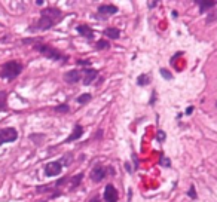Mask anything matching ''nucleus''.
<instances>
[{"mask_svg": "<svg viewBox=\"0 0 217 202\" xmlns=\"http://www.w3.org/2000/svg\"><path fill=\"white\" fill-rule=\"evenodd\" d=\"M23 68L24 66L19 61H8L0 68V77L5 79V80H13L21 74Z\"/></svg>", "mask_w": 217, "mask_h": 202, "instance_id": "1", "label": "nucleus"}, {"mask_svg": "<svg viewBox=\"0 0 217 202\" xmlns=\"http://www.w3.org/2000/svg\"><path fill=\"white\" fill-rule=\"evenodd\" d=\"M34 49L37 52H40L43 56L49 58V60H54V61H67V56H64L60 50H57L55 48H52L49 45H46V43H40V42L36 43Z\"/></svg>", "mask_w": 217, "mask_h": 202, "instance_id": "2", "label": "nucleus"}, {"mask_svg": "<svg viewBox=\"0 0 217 202\" xmlns=\"http://www.w3.org/2000/svg\"><path fill=\"white\" fill-rule=\"evenodd\" d=\"M18 138V131L15 128H2L0 129V146L5 143H13Z\"/></svg>", "mask_w": 217, "mask_h": 202, "instance_id": "3", "label": "nucleus"}, {"mask_svg": "<svg viewBox=\"0 0 217 202\" xmlns=\"http://www.w3.org/2000/svg\"><path fill=\"white\" fill-rule=\"evenodd\" d=\"M61 169H63V165L60 161L49 162L45 165V175L46 177H55V175L61 174Z\"/></svg>", "mask_w": 217, "mask_h": 202, "instance_id": "4", "label": "nucleus"}, {"mask_svg": "<svg viewBox=\"0 0 217 202\" xmlns=\"http://www.w3.org/2000/svg\"><path fill=\"white\" fill-rule=\"evenodd\" d=\"M106 174H107V168H104V167H101V165H97V167L91 171L89 177H91V180L94 181V183H100L101 180H104Z\"/></svg>", "mask_w": 217, "mask_h": 202, "instance_id": "5", "label": "nucleus"}, {"mask_svg": "<svg viewBox=\"0 0 217 202\" xmlns=\"http://www.w3.org/2000/svg\"><path fill=\"white\" fill-rule=\"evenodd\" d=\"M57 23H58V21L52 19V18L40 17V19L37 21V24H36L33 28H36V30H49V28H52Z\"/></svg>", "mask_w": 217, "mask_h": 202, "instance_id": "6", "label": "nucleus"}, {"mask_svg": "<svg viewBox=\"0 0 217 202\" xmlns=\"http://www.w3.org/2000/svg\"><path fill=\"white\" fill-rule=\"evenodd\" d=\"M118 190L113 184H107L106 189H104V201L106 202H118Z\"/></svg>", "mask_w": 217, "mask_h": 202, "instance_id": "7", "label": "nucleus"}, {"mask_svg": "<svg viewBox=\"0 0 217 202\" xmlns=\"http://www.w3.org/2000/svg\"><path fill=\"white\" fill-rule=\"evenodd\" d=\"M40 17H48V18H52L60 23V18L63 17V12L60 11L58 8H46L43 11L40 12Z\"/></svg>", "mask_w": 217, "mask_h": 202, "instance_id": "8", "label": "nucleus"}, {"mask_svg": "<svg viewBox=\"0 0 217 202\" xmlns=\"http://www.w3.org/2000/svg\"><path fill=\"white\" fill-rule=\"evenodd\" d=\"M98 72L94 68H83V85H92L94 80L97 79Z\"/></svg>", "mask_w": 217, "mask_h": 202, "instance_id": "9", "label": "nucleus"}, {"mask_svg": "<svg viewBox=\"0 0 217 202\" xmlns=\"http://www.w3.org/2000/svg\"><path fill=\"white\" fill-rule=\"evenodd\" d=\"M64 80L67 82V83L73 85V83H77L80 79H82V74H80L79 70H70V72H67V73H64Z\"/></svg>", "mask_w": 217, "mask_h": 202, "instance_id": "10", "label": "nucleus"}, {"mask_svg": "<svg viewBox=\"0 0 217 202\" xmlns=\"http://www.w3.org/2000/svg\"><path fill=\"white\" fill-rule=\"evenodd\" d=\"M76 30L79 31L80 36H83V37H86V39H92V37H94V31H92V28L88 27L86 24H80V25H77Z\"/></svg>", "mask_w": 217, "mask_h": 202, "instance_id": "11", "label": "nucleus"}, {"mask_svg": "<svg viewBox=\"0 0 217 202\" xmlns=\"http://www.w3.org/2000/svg\"><path fill=\"white\" fill-rule=\"evenodd\" d=\"M82 134H83V129H82V126L80 125H76L73 129V132L69 135V138L66 140V143H71V141H76L79 140L80 137H82Z\"/></svg>", "mask_w": 217, "mask_h": 202, "instance_id": "12", "label": "nucleus"}, {"mask_svg": "<svg viewBox=\"0 0 217 202\" xmlns=\"http://www.w3.org/2000/svg\"><path fill=\"white\" fill-rule=\"evenodd\" d=\"M98 12L103 13V15H113L118 12V8L114 5H101L98 6Z\"/></svg>", "mask_w": 217, "mask_h": 202, "instance_id": "13", "label": "nucleus"}, {"mask_svg": "<svg viewBox=\"0 0 217 202\" xmlns=\"http://www.w3.org/2000/svg\"><path fill=\"white\" fill-rule=\"evenodd\" d=\"M198 5H199V12L204 13V12L213 9L214 6H217V2H198Z\"/></svg>", "mask_w": 217, "mask_h": 202, "instance_id": "14", "label": "nucleus"}, {"mask_svg": "<svg viewBox=\"0 0 217 202\" xmlns=\"http://www.w3.org/2000/svg\"><path fill=\"white\" fill-rule=\"evenodd\" d=\"M30 141H33L36 146H40V144H43V141H45V134H30Z\"/></svg>", "mask_w": 217, "mask_h": 202, "instance_id": "15", "label": "nucleus"}, {"mask_svg": "<svg viewBox=\"0 0 217 202\" xmlns=\"http://www.w3.org/2000/svg\"><path fill=\"white\" fill-rule=\"evenodd\" d=\"M104 34H106L107 37H110V39H113V40H116V39H119L120 37V31L118 30V28H107V30L104 31Z\"/></svg>", "mask_w": 217, "mask_h": 202, "instance_id": "16", "label": "nucleus"}, {"mask_svg": "<svg viewBox=\"0 0 217 202\" xmlns=\"http://www.w3.org/2000/svg\"><path fill=\"white\" fill-rule=\"evenodd\" d=\"M150 82H152V79H150L149 74H140L138 79H137V85H138V86H147Z\"/></svg>", "mask_w": 217, "mask_h": 202, "instance_id": "17", "label": "nucleus"}, {"mask_svg": "<svg viewBox=\"0 0 217 202\" xmlns=\"http://www.w3.org/2000/svg\"><path fill=\"white\" fill-rule=\"evenodd\" d=\"M60 162H61V165H64V167H70L71 162H73V155H71V153H66V155L60 159Z\"/></svg>", "mask_w": 217, "mask_h": 202, "instance_id": "18", "label": "nucleus"}, {"mask_svg": "<svg viewBox=\"0 0 217 202\" xmlns=\"http://www.w3.org/2000/svg\"><path fill=\"white\" fill-rule=\"evenodd\" d=\"M8 92L6 91H0V110H5L6 107H8Z\"/></svg>", "mask_w": 217, "mask_h": 202, "instance_id": "19", "label": "nucleus"}, {"mask_svg": "<svg viewBox=\"0 0 217 202\" xmlns=\"http://www.w3.org/2000/svg\"><path fill=\"white\" fill-rule=\"evenodd\" d=\"M82 178H83V174L80 173V174H77V177H73V178L70 180V181H71V190H73L74 187H77V186H79V183L82 181Z\"/></svg>", "mask_w": 217, "mask_h": 202, "instance_id": "20", "label": "nucleus"}, {"mask_svg": "<svg viewBox=\"0 0 217 202\" xmlns=\"http://www.w3.org/2000/svg\"><path fill=\"white\" fill-rule=\"evenodd\" d=\"M91 98H92L91 94H82L80 97H77V103H79V104H85V103H88Z\"/></svg>", "mask_w": 217, "mask_h": 202, "instance_id": "21", "label": "nucleus"}, {"mask_svg": "<svg viewBox=\"0 0 217 202\" xmlns=\"http://www.w3.org/2000/svg\"><path fill=\"white\" fill-rule=\"evenodd\" d=\"M52 189H55V187H54V186H37V187H36V192H37V193H45V192H51Z\"/></svg>", "mask_w": 217, "mask_h": 202, "instance_id": "22", "label": "nucleus"}, {"mask_svg": "<svg viewBox=\"0 0 217 202\" xmlns=\"http://www.w3.org/2000/svg\"><path fill=\"white\" fill-rule=\"evenodd\" d=\"M54 110H55L57 113H67L70 110V107L67 106V104H60V106H57Z\"/></svg>", "mask_w": 217, "mask_h": 202, "instance_id": "23", "label": "nucleus"}, {"mask_svg": "<svg viewBox=\"0 0 217 202\" xmlns=\"http://www.w3.org/2000/svg\"><path fill=\"white\" fill-rule=\"evenodd\" d=\"M95 46H97V49H109L110 48V43H107L106 40H98Z\"/></svg>", "mask_w": 217, "mask_h": 202, "instance_id": "24", "label": "nucleus"}, {"mask_svg": "<svg viewBox=\"0 0 217 202\" xmlns=\"http://www.w3.org/2000/svg\"><path fill=\"white\" fill-rule=\"evenodd\" d=\"M161 74L164 76V79H167V80H171L172 79V74L168 72V70H165V68H161Z\"/></svg>", "mask_w": 217, "mask_h": 202, "instance_id": "25", "label": "nucleus"}, {"mask_svg": "<svg viewBox=\"0 0 217 202\" xmlns=\"http://www.w3.org/2000/svg\"><path fill=\"white\" fill-rule=\"evenodd\" d=\"M188 195L192 198V199H196V196H198V195H196V190H195V186H190V189H189Z\"/></svg>", "mask_w": 217, "mask_h": 202, "instance_id": "26", "label": "nucleus"}, {"mask_svg": "<svg viewBox=\"0 0 217 202\" xmlns=\"http://www.w3.org/2000/svg\"><path fill=\"white\" fill-rule=\"evenodd\" d=\"M217 19V11L214 12V13H211V15H208V18H207V23H213V21H216Z\"/></svg>", "mask_w": 217, "mask_h": 202, "instance_id": "27", "label": "nucleus"}, {"mask_svg": "<svg viewBox=\"0 0 217 202\" xmlns=\"http://www.w3.org/2000/svg\"><path fill=\"white\" fill-rule=\"evenodd\" d=\"M156 137H158V141H161V143H162V141L165 140V132H164V131H159Z\"/></svg>", "mask_w": 217, "mask_h": 202, "instance_id": "28", "label": "nucleus"}, {"mask_svg": "<svg viewBox=\"0 0 217 202\" xmlns=\"http://www.w3.org/2000/svg\"><path fill=\"white\" fill-rule=\"evenodd\" d=\"M161 165H162V167H171V163H170V161H168L167 157H162V159H161Z\"/></svg>", "mask_w": 217, "mask_h": 202, "instance_id": "29", "label": "nucleus"}, {"mask_svg": "<svg viewBox=\"0 0 217 202\" xmlns=\"http://www.w3.org/2000/svg\"><path fill=\"white\" fill-rule=\"evenodd\" d=\"M80 64V66H89L91 64V61H88V60H80V61H77Z\"/></svg>", "mask_w": 217, "mask_h": 202, "instance_id": "30", "label": "nucleus"}, {"mask_svg": "<svg viewBox=\"0 0 217 202\" xmlns=\"http://www.w3.org/2000/svg\"><path fill=\"white\" fill-rule=\"evenodd\" d=\"M89 202H103V201L100 199V196H94V198H91V201Z\"/></svg>", "mask_w": 217, "mask_h": 202, "instance_id": "31", "label": "nucleus"}, {"mask_svg": "<svg viewBox=\"0 0 217 202\" xmlns=\"http://www.w3.org/2000/svg\"><path fill=\"white\" fill-rule=\"evenodd\" d=\"M156 5H158V2H149L147 3L149 8H153V6H156Z\"/></svg>", "mask_w": 217, "mask_h": 202, "instance_id": "32", "label": "nucleus"}, {"mask_svg": "<svg viewBox=\"0 0 217 202\" xmlns=\"http://www.w3.org/2000/svg\"><path fill=\"white\" fill-rule=\"evenodd\" d=\"M155 98H156V94L153 92V95H152V100H150V106H153V104H155Z\"/></svg>", "mask_w": 217, "mask_h": 202, "instance_id": "33", "label": "nucleus"}, {"mask_svg": "<svg viewBox=\"0 0 217 202\" xmlns=\"http://www.w3.org/2000/svg\"><path fill=\"white\" fill-rule=\"evenodd\" d=\"M192 112H193V107L190 106V107H188V110H186V114H190Z\"/></svg>", "mask_w": 217, "mask_h": 202, "instance_id": "34", "label": "nucleus"}, {"mask_svg": "<svg viewBox=\"0 0 217 202\" xmlns=\"http://www.w3.org/2000/svg\"><path fill=\"white\" fill-rule=\"evenodd\" d=\"M36 5H39V6H42V5H43V2H42V0H37V2H36Z\"/></svg>", "mask_w": 217, "mask_h": 202, "instance_id": "35", "label": "nucleus"}, {"mask_svg": "<svg viewBox=\"0 0 217 202\" xmlns=\"http://www.w3.org/2000/svg\"><path fill=\"white\" fill-rule=\"evenodd\" d=\"M40 202H46V201H40Z\"/></svg>", "mask_w": 217, "mask_h": 202, "instance_id": "36", "label": "nucleus"}]
</instances>
